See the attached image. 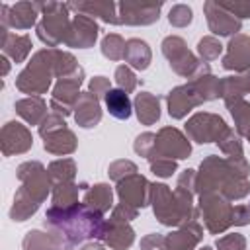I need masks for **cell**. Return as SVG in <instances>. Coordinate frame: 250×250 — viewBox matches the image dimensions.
Listing matches in <instances>:
<instances>
[{
    "mask_svg": "<svg viewBox=\"0 0 250 250\" xmlns=\"http://www.w3.org/2000/svg\"><path fill=\"white\" fill-rule=\"evenodd\" d=\"M45 227L64 250H72L78 242L86 238H102L105 221L102 219V213L86 207L84 203H76L62 209L49 207Z\"/></svg>",
    "mask_w": 250,
    "mask_h": 250,
    "instance_id": "1",
    "label": "cell"
},
{
    "mask_svg": "<svg viewBox=\"0 0 250 250\" xmlns=\"http://www.w3.org/2000/svg\"><path fill=\"white\" fill-rule=\"evenodd\" d=\"M18 180L21 182L20 189L14 195V205L10 209V217L14 221H25L31 217L39 205L47 199L51 178L41 162H23L18 168Z\"/></svg>",
    "mask_w": 250,
    "mask_h": 250,
    "instance_id": "2",
    "label": "cell"
},
{
    "mask_svg": "<svg viewBox=\"0 0 250 250\" xmlns=\"http://www.w3.org/2000/svg\"><path fill=\"white\" fill-rule=\"evenodd\" d=\"M53 76H55V49H41L18 74L16 86L23 94H33V96L45 94L51 86Z\"/></svg>",
    "mask_w": 250,
    "mask_h": 250,
    "instance_id": "3",
    "label": "cell"
},
{
    "mask_svg": "<svg viewBox=\"0 0 250 250\" xmlns=\"http://www.w3.org/2000/svg\"><path fill=\"white\" fill-rule=\"evenodd\" d=\"M35 6L43 16L37 23V37L51 49L64 43L72 21L68 18V6L59 2H35Z\"/></svg>",
    "mask_w": 250,
    "mask_h": 250,
    "instance_id": "4",
    "label": "cell"
},
{
    "mask_svg": "<svg viewBox=\"0 0 250 250\" xmlns=\"http://www.w3.org/2000/svg\"><path fill=\"white\" fill-rule=\"evenodd\" d=\"M162 53H164V57L170 61L172 70L178 72V74H182V76H188V78L193 80V78H197L199 74L209 72L207 64H205V62L201 64V62L195 59V55L188 51L186 41H184L182 37H178V35H170V37H166V39L162 41Z\"/></svg>",
    "mask_w": 250,
    "mask_h": 250,
    "instance_id": "5",
    "label": "cell"
},
{
    "mask_svg": "<svg viewBox=\"0 0 250 250\" xmlns=\"http://www.w3.org/2000/svg\"><path fill=\"white\" fill-rule=\"evenodd\" d=\"M199 209L203 213V221L209 232L219 234L232 225V205L221 193H201Z\"/></svg>",
    "mask_w": 250,
    "mask_h": 250,
    "instance_id": "6",
    "label": "cell"
},
{
    "mask_svg": "<svg viewBox=\"0 0 250 250\" xmlns=\"http://www.w3.org/2000/svg\"><path fill=\"white\" fill-rule=\"evenodd\" d=\"M227 129V123L213 113H195L186 123V131L195 143H217Z\"/></svg>",
    "mask_w": 250,
    "mask_h": 250,
    "instance_id": "7",
    "label": "cell"
},
{
    "mask_svg": "<svg viewBox=\"0 0 250 250\" xmlns=\"http://www.w3.org/2000/svg\"><path fill=\"white\" fill-rule=\"evenodd\" d=\"M191 152L189 141L174 127H164L158 131L156 135V143H154V152L150 156H164V158H188ZM148 156V158H150Z\"/></svg>",
    "mask_w": 250,
    "mask_h": 250,
    "instance_id": "8",
    "label": "cell"
},
{
    "mask_svg": "<svg viewBox=\"0 0 250 250\" xmlns=\"http://www.w3.org/2000/svg\"><path fill=\"white\" fill-rule=\"evenodd\" d=\"M162 2H121L117 4L119 21L127 25H148L158 20Z\"/></svg>",
    "mask_w": 250,
    "mask_h": 250,
    "instance_id": "9",
    "label": "cell"
},
{
    "mask_svg": "<svg viewBox=\"0 0 250 250\" xmlns=\"http://www.w3.org/2000/svg\"><path fill=\"white\" fill-rule=\"evenodd\" d=\"M0 21L2 27H16V29H29L31 25H35L39 10L35 6V2H16L14 6L2 4L0 6Z\"/></svg>",
    "mask_w": 250,
    "mask_h": 250,
    "instance_id": "10",
    "label": "cell"
},
{
    "mask_svg": "<svg viewBox=\"0 0 250 250\" xmlns=\"http://www.w3.org/2000/svg\"><path fill=\"white\" fill-rule=\"evenodd\" d=\"M117 195L121 203L131 207H145L150 201V184L141 174L127 176L125 180L117 182Z\"/></svg>",
    "mask_w": 250,
    "mask_h": 250,
    "instance_id": "11",
    "label": "cell"
},
{
    "mask_svg": "<svg viewBox=\"0 0 250 250\" xmlns=\"http://www.w3.org/2000/svg\"><path fill=\"white\" fill-rule=\"evenodd\" d=\"M203 12L207 16V25L215 35H238L240 31V20L234 18L230 12H227L219 2L207 0L203 4Z\"/></svg>",
    "mask_w": 250,
    "mask_h": 250,
    "instance_id": "12",
    "label": "cell"
},
{
    "mask_svg": "<svg viewBox=\"0 0 250 250\" xmlns=\"http://www.w3.org/2000/svg\"><path fill=\"white\" fill-rule=\"evenodd\" d=\"M0 145H2V154L4 156H12V154H20V152H25L31 145H33V139H31V133L25 125L18 123V121H8L2 131H0Z\"/></svg>",
    "mask_w": 250,
    "mask_h": 250,
    "instance_id": "13",
    "label": "cell"
},
{
    "mask_svg": "<svg viewBox=\"0 0 250 250\" xmlns=\"http://www.w3.org/2000/svg\"><path fill=\"white\" fill-rule=\"evenodd\" d=\"M98 23L94 21V18L78 14L74 16V20L70 21V29L66 35L64 45L66 47H78V49H86L92 47L98 39Z\"/></svg>",
    "mask_w": 250,
    "mask_h": 250,
    "instance_id": "14",
    "label": "cell"
},
{
    "mask_svg": "<svg viewBox=\"0 0 250 250\" xmlns=\"http://www.w3.org/2000/svg\"><path fill=\"white\" fill-rule=\"evenodd\" d=\"M166 102H168V113H170V117H174V119L186 117L188 111H191L195 105L203 104V100L199 98V94H197V90L193 88L191 82L174 88V90L166 96Z\"/></svg>",
    "mask_w": 250,
    "mask_h": 250,
    "instance_id": "15",
    "label": "cell"
},
{
    "mask_svg": "<svg viewBox=\"0 0 250 250\" xmlns=\"http://www.w3.org/2000/svg\"><path fill=\"white\" fill-rule=\"evenodd\" d=\"M223 66L227 70L248 72L250 68V37L248 35H234L227 45V55L223 57Z\"/></svg>",
    "mask_w": 250,
    "mask_h": 250,
    "instance_id": "16",
    "label": "cell"
},
{
    "mask_svg": "<svg viewBox=\"0 0 250 250\" xmlns=\"http://www.w3.org/2000/svg\"><path fill=\"white\" fill-rule=\"evenodd\" d=\"M201 227L195 221H189L186 225H182V229H178L176 232L164 236V248L166 250H193L195 244L201 240Z\"/></svg>",
    "mask_w": 250,
    "mask_h": 250,
    "instance_id": "17",
    "label": "cell"
},
{
    "mask_svg": "<svg viewBox=\"0 0 250 250\" xmlns=\"http://www.w3.org/2000/svg\"><path fill=\"white\" fill-rule=\"evenodd\" d=\"M74 119L80 127L84 129H90V127H96L102 119V109H100V100L90 94V92H84L80 94L78 102L74 104Z\"/></svg>",
    "mask_w": 250,
    "mask_h": 250,
    "instance_id": "18",
    "label": "cell"
},
{
    "mask_svg": "<svg viewBox=\"0 0 250 250\" xmlns=\"http://www.w3.org/2000/svg\"><path fill=\"white\" fill-rule=\"evenodd\" d=\"M82 78H84V70L78 68L74 74L66 76V78H59L55 90H53V100L68 105L70 109H74V104L78 102L80 98V84H82Z\"/></svg>",
    "mask_w": 250,
    "mask_h": 250,
    "instance_id": "19",
    "label": "cell"
},
{
    "mask_svg": "<svg viewBox=\"0 0 250 250\" xmlns=\"http://www.w3.org/2000/svg\"><path fill=\"white\" fill-rule=\"evenodd\" d=\"M102 240H105V244L113 250H127L135 240V232L127 223L109 219V223H105Z\"/></svg>",
    "mask_w": 250,
    "mask_h": 250,
    "instance_id": "20",
    "label": "cell"
},
{
    "mask_svg": "<svg viewBox=\"0 0 250 250\" xmlns=\"http://www.w3.org/2000/svg\"><path fill=\"white\" fill-rule=\"evenodd\" d=\"M0 31H2V37H0L2 53L6 57H10L14 62L25 61V57L29 55V51L33 47L29 35H16V33H10L6 27H0Z\"/></svg>",
    "mask_w": 250,
    "mask_h": 250,
    "instance_id": "21",
    "label": "cell"
},
{
    "mask_svg": "<svg viewBox=\"0 0 250 250\" xmlns=\"http://www.w3.org/2000/svg\"><path fill=\"white\" fill-rule=\"evenodd\" d=\"M68 10H76L78 14L90 16V18H100L105 23H121L119 21V14L117 4L113 2H78V4H66Z\"/></svg>",
    "mask_w": 250,
    "mask_h": 250,
    "instance_id": "22",
    "label": "cell"
},
{
    "mask_svg": "<svg viewBox=\"0 0 250 250\" xmlns=\"http://www.w3.org/2000/svg\"><path fill=\"white\" fill-rule=\"evenodd\" d=\"M135 111L141 123L152 125L160 117V100L152 96L150 92H141L135 98Z\"/></svg>",
    "mask_w": 250,
    "mask_h": 250,
    "instance_id": "23",
    "label": "cell"
},
{
    "mask_svg": "<svg viewBox=\"0 0 250 250\" xmlns=\"http://www.w3.org/2000/svg\"><path fill=\"white\" fill-rule=\"evenodd\" d=\"M43 139H45V143H43L45 150H49L53 154H70L76 148V137L66 127L64 129H59L55 133H49Z\"/></svg>",
    "mask_w": 250,
    "mask_h": 250,
    "instance_id": "24",
    "label": "cell"
},
{
    "mask_svg": "<svg viewBox=\"0 0 250 250\" xmlns=\"http://www.w3.org/2000/svg\"><path fill=\"white\" fill-rule=\"evenodd\" d=\"M244 94H250V72H244L242 76H227L221 80V98L225 104L242 100Z\"/></svg>",
    "mask_w": 250,
    "mask_h": 250,
    "instance_id": "25",
    "label": "cell"
},
{
    "mask_svg": "<svg viewBox=\"0 0 250 250\" xmlns=\"http://www.w3.org/2000/svg\"><path fill=\"white\" fill-rule=\"evenodd\" d=\"M16 111L29 125H39L45 119V102L39 96H29L16 102Z\"/></svg>",
    "mask_w": 250,
    "mask_h": 250,
    "instance_id": "26",
    "label": "cell"
},
{
    "mask_svg": "<svg viewBox=\"0 0 250 250\" xmlns=\"http://www.w3.org/2000/svg\"><path fill=\"white\" fill-rule=\"evenodd\" d=\"M111 199H113V193H111V188L107 184H96L92 186L86 193H84V205L98 211V213H105L109 211L111 207Z\"/></svg>",
    "mask_w": 250,
    "mask_h": 250,
    "instance_id": "27",
    "label": "cell"
},
{
    "mask_svg": "<svg viewBox=\"0 0 250 250\" xmlns=\"http://www.w3.org/2000/svg\"><path fill=\"white\" fill-rule=\"evenodd\" d=\"M125 61L137 68L145 70L150 64V49L143 39H129L125 45Z\"/></svg>",
    "mask_w": 250,
    "mask_h": 250,
    "instance_id": "28",
    "label": "cell"
},
{
    "mask_svg": "<svg viewBox=\"0 0 250 250\" xmlns=\"http://www.w3.org/2000/svg\"><path fill=\"white\" fill-rule=\"evenodd\" d=\"M105 107L107 111L115 117V119H129L131 117V100L127 96V92L119 90V88H111L107 94H105Z\"/></svg>",
    "mask_w": 250,
    "mask_h": 250,
    "instance_id": "29",
    "label": "cell"
},
{
    "mask_svg": "<svg viewBox=\"0 0 250 250\" xmlns=\"http://www.w3.org/2000/svg\"><path fill=\"white\" fill-rule=\"evenodd\" d=\"M227 107L230 109V115L234 117L236 131L250 141V104L244 100H234L227 104Z\"/></svg>",
    "mask_w": 250,
    "mask_h": 250,
    "instance_id": "30",
    "label": "cell"
},
{
    "mask_svg": "<svg viewBox=\"0 0 250 250\" xmlns=\"http://www.w3.org/2000/svg\"><path fill=\"white\" fill-rule=\"evenodd\" d=\"M23 250H61V244L53 234L29 230L23 238Z\"/></svg>",
    "mask_w": 250,
    "mask_h": 250,
    "instance_id": "31",
    "label": "cell"
},
{
    "mask_svg": "<svg viewBox=\"0 0 250 250\" xmlns=\"http://www.w3.org/2000/svg\"><path fill=\"white\" fill-rule=\"evenodd\" d=\"M78 203V186L72 182L66 184H57L53 186V205L51 207H72Z\"/></svg>",
    "mask_w": 250,
    "mask_h": 250,
    "instance_id": "32",
    "label": "cell"
},
{
    "mask_svg": "<svg viewBox=\"0 0 250 250\" xmlns=\"http://www.w3.org/2000/svg\"><path fill=\"white\" fill-rule=\"evenodd\" d=\"M74 174H76V168H74V162L70 158H61V160H55L49 164V178H51L53 186L72 182Z\"/></svg>",
    "mask_w": 250,
    "mask_h": 250,
    "instance_id": "33",
    "label": "cell"
},
{
    "mask_svg": "<svg viewBox=\"0 0 250 250\" xmlns=\"http://www.w3.org/2000/svg\"><path fill=\"white\" fill-rule=\"evenodd\" d=\"M125 41L121 35L117 33H107L102 39V53L104 57H107L109 61H121L125 59Z\"/></svg>",
    "mask_w": 250,
    "mask_h": 250,
    "instance_id": "34",
    "label": "cell"
},
{
    "mask_svg": "<svg viewBox=\"0 0 250 250\" xmlns=\"http://www.w3.org/2000/svg\"><path fill=\"white\" fill-rule=\"evenodd\" d=\"M217 143H219L221 150H223L225 154H229L230 160H242V158H244V156H242V145H240V139L234 135V131L227 129L225 135H223Z\"/></svg>",
    "mask_w": 250,
    "mask_h": 250,
    "instance_id": "35",
    "label": "cell"
},
{
    "mask_svg": "<svg viewBox=\"0 0 250 250\" xmlns=\"http://www.w3.org/2000/svg\"><path fill=\"white\" fill-rule=\"evenodd\" d=\"M197 51H199L203 62H207V61H215V59L221 55L223 45H221L215 37H203V39L197 43Z\"/></svg>",
    "mask_w": 250,
    "mask_h": 250,
    "instance_id": "36",
    "label": "cell"
},
{
    "mask_svg": "<svg viewBox=\"0 0 250 250\" xmlns=\"http://www.w3.org/2000/svg\"><path fill=\"white\" fill-rule=\"evenodd\" d=\"M150 162V170L152 174L160 176V178H168L176 172V160L172 158H164V156H150L148 158Z\"/></svg>",
    "mask_w": 250,
    "mask_h": 250,
    "instance_id": "37",
    "label": "cell"
},
{
    "mask_svg": "<svg viewBox=\"0 0 250 250\" xmlns=\"http://www.w3.org/2000/svg\"><path fill=\"white\" fill-rule=\"evenodd\" d=\"M191 16H193V12H191L189 6H186V4H176V6H172V10H170V14H168V21H170L172 25H176V27H186V25L191 21Z\"/></svg>",
    "mask_w": 250,
    "mask_h": 250,
    "instance_id": "38",
    "label": "cell"
},
{
    "mask_svg": "<svg viewBox=\"0 0 250 250\" xmlns=\"http://www.w3.org/2000/svg\"><path fill=\"white\" fill-rule=\"evenodd\" d=\"M115 82H117V86H119V90H123V92H133L135 90V86H137V78H135V74H133V70L127 66V64H121V66H117L115 68Z\"/></svg>",
    "mask_w": 250,
    "mask_h": 250,
    "instance_id": "39",
    "label": "cell"
},
{
    "mask_svg": "<svg viewBox=\"0 0 250 250\" xmlns=\"http://www.w3.org/2000/svg\"><path fill=\"white\" fill-rule=\"evenodd\" d=\"M133 174H137V166L131 160H117L109 166V178L115 180V182H121L127 176H133Z\"/></svg>",
    "mask_w": 250,
    "mask_h": 250,
    "instance_id": "40",
    "label": "cell"
},
{
    "mask_svg": "<svg viewBox=\"0 0 250 250\" xmlns=\"http://www.w3.org/2000/svg\"><path fill=\"white\" fill-rule=\"evenodd\" d=\"M154 143H156V135H152V133H143V135H139L137 141H135V152L141 154V156H145V158H148V156L154 152Z\"/></svg>",
    "mask_w": 250,
    "mask_h": 250,
    "instance_id": "41",
    "label": "cell"
},
{
    "mask_svg": "<svg viewBox=\"0 0 250 250\" xmlns=\"http://www.w3.org/2000/svg\"><path fill=\"white\" fill-rule=\"evenodd\" d=\"M59 129H64V119L62 115L59 113H51V115H45V119L39 123V133L41 137H47L49 133H55Z\"/></svg>",
    "mask_w": 250,
    "mask_h": 250,
    "instance_id": "42",
    "label": "cell"
},
{
    "mask_svg": "<svg viewBox=\"0 0 250 250\" xmlns=\"http://www.w3.org/2000/svg\"><path fill=\"white\" fill-rule=\"evenodd\" d=\"M246 240L242 234H225L217 240V250H244Z\"/></svg>",
    "mask_w": 250,
    "mask_h": 250,
    "instance_id": "43",
    "label": "cell"
},
{
    "mask_svg": "<svg viewBox=\"0 0 250 250\" xmlns=\"http://www.w3.org/2000/svg\"><path fill=\"white\" fill-rule=\"evenodd\" d=\"M227 12H230L234 18L238 20H244V18H250V2L248 0H234V2H219Z\"/></svg>",
    "mask_w": 250,
    "mask_h": 250,
    "instance_id": "44",
    "label": "cell"
},
{
    "mask_svg": "<svg viewBox=\"0 0 250 250\" xmlns=\"http://www.w3.org/2000/svg\"><path fill=\"white\" fill-rule=\"evenodd\" d=\"M111 90V84L105 76H96L90 80V94H94L98 100L100 98H105V94Z\"/></svg>",
    "mask_w": 250,
    "mask_h": 250,
    "instance_id": "45",
    "label": "cell"
},
{
    "mask_svg": "<svg viewBox=\"0 0 250 250\" xmlns=\"http://www.w3.org/2000/svg\"><path fill=\"white\" fill-rule=\"evenodd\" d=\"M135 217H137V209L131 207V205H125V203H119V205L113 209V215H111V219L123 221V223H127V221H131V219H135Z\"/></svg>",
    "mask_w": 250,
    "mask_h": 250,
    "instance_id": "46",
    "label": "cell"
},
{
    "mask_svg": "<svg viewBox=\"0 0 250 250\" xmlns=\"http://www.w3.org/2000/svg\"><path fill=\"white\" fill-rule=\"evenodd\" d=\"M250 223V205H236L232 209V225L242 227Z\"/></svg>",
    "mask_w": 250,
    "mask_h": 250,
    "instance_id": "47",
    "label": "cell"
},
{
    "mask_svg": "<svg viewBox=\"0 0 250 250\" xmlns=\"http://www.w3.org/2000/svg\"><path fill=\"white\" fill-rule=\"evenodd\" d=\"M141 250H166L164 248V236L160 234H148L141 240Z\"/></svg>",
    "mask_w": 250,
    "mask_h": 250,
    "instance_id": "48",
    "label": "cell"
},
{
    "mask_svg": "<svg viewBox=\"0 0 250 250\" xmlns=\"http://www.w3.org/2000/svg\"><path fill=\"white\" fill-rule=\"evenodd\" d=\"M8 70H10V62H8L6 55H2V76H6V74H8Z\"/></svg>",
    "mask_w": 250,
    "mask_h": 250,
    "instance_id": "49",
    "label": "cell"
},
{
    "mask_svg": "<svg viewBox=\"0 0 250 250\" xmlns=\"http://www.w3.org/2000/svg\"><path fill=\"white\" fill-rule=\"evenodd\" d=\"M82 250H104V246H102L100 242H90V244H86Z\"/></svg>",
    "mask_w": 250,
    "mask_h": 250,
    "instance_id": "50",
    "label": "cell"
}]
</instances>
